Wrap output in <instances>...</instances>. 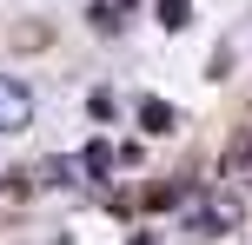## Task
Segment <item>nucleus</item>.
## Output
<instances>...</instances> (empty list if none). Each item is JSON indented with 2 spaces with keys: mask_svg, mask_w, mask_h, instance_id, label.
Here are the masks:
<instances>
[{
  "mask_svg": "<svg viewBox=\"0 0 252 245\" xmlns=\"http://www.w3.org/2000/svg\"><path fill=\"white\" fill-rule=\"evenodd\" d=\"M239 225V199H186V232L192 239H219V232H232Z\"/></svg>",
  "mask_w": 252,
  "mask_h": 245,
  "instance_id": "nucleus-1",
  "label": "nucleus"
},
{
  "mask_svg": "<svg viewBox=\"0 0 252 245\" xmlns=\"http://www.w3.org/2000/svg\"><path fill=\"white\" fill-rule=\"evenodd\" d=\"M27 119H33V100H27L20 80H0V133H20Z\"/></svg>",
  "mask_w": 252,
  "mask_h": 245,
  "instance_id": "nucleus-2",
  "label": "nucleus"
},
{
  "mask_svg": "<svg viewBox=\"0 0 252 245\" xmlns=\"http://www.w3.org/2000/svg\"><path fill=\"white\" fill-rule=\"evenodd\" d=\"M139 126L159 139V133H173V126H179V113H173L166 100H153V93H146V100H139Z\"/></svg>",
  "mask_w": 252,
  "mask_h": 245,
  "instance_id": "nucleus-3",
  "label": "nucleus"
},
{
  "mask_svg": "<svg viewBox=\"0 0 252 245\" xmlns=\"http://www.w3.org/2000/svg\"><path fill=\"white\" fill-rule=\"evenodd\" d=\"M80 172H87V179H106V172H113V146H106V139H93L87 153H80Z\"/></svg>",
  "mask_w": 252,
  "mask_h": 245,
  "instance_id": "nucleus-4",
  "label": "nucleus"
},
{
  "mask_svg": "<svg viewBox=\"0 0 252 245\" xmlns=\"http://www.w3.org/2000/svg\"><path fill=\"white\" fill-rule=\"evenodd\" d=\"M133 7V0H100V7H93V27H100V33H120V13Z\"/></svg>",
  "mask_w": 252,
  "mask_h": 245,
  "instance_id": "nucleus-5",
  "label": "nucleus"
},
{
  "mask_svg": "<svg viewBox=\"0 0 252 245\" xmlns=\"http://www.w3.org/2000/svg\"><path fill=\"white\" fill-rule=\"evenodd\" d=\"M186 13H192V0H159V27H166V33H179Z\"/></svg>",
  "mask_w": 252,
  "mask_h": 245,
  "instance_id": "nucleus-6",
  "label": "nucleus"
},
{
  "mask_svg": "<svg viewBox=\"0 0 252 245\" xmlns=\"http://www.w3.org/2000/svg\"><path fill=\"white\" fill-rule=\"evenodd\" d=\"M232 159H239V166H246V159H252V139H246V146H239V153H232Z\"/></svg>",
  "mask_w": 252,
  "mask_h": 245,
  "instance_id": "nucleus-7",
  "label": "nucleus"
},
{
  "mask_svg": "<svg viewBox=\"0 0 252 245\" xmlns=\"http://www.w3.org/2000/svg\"><path fill=\"white\" fill-rule=\"evenodd\" d=\"M133 245H159V239H153V232H139V239H133Z\"/></svg>",
  "mask_w": 252,
  "mask_h": 245,
  "instance_id": "nucleus-8",
  "label": "nucleus"
}]
</instances>
